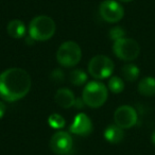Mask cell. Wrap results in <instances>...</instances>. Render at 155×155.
<instances>
[{
  "mask_svg": "<svg viewBox=\"0 0 155 155\" xmlns=\"http://www.w3.org/2000/svg\"><path fill=\"white\" fill-rule=\"evenodd\" d=\"M48 123L51 127L55 130H61L66 125V121H65L64 117L61 116L60 114H52L48 118Z\"/></svg>",
  "mask_w": 155,
  "mask_h": 155,
  "instance_id": "cell-18",
  "label": "cell"
},
{
  "mask_svg": "<svg viewBox=\"0 0 155 155\" xmlns=\"http://www.w3.org/2000/svg\"><path fill=\"white\" fill-rule=\"evenodd\" d=\"M152 142L155 144V131L153 132V134H152Z\"/></svg>",
  "mask_w": 155,
  "mask_h": 155,
  "instance_id": "cell-23",
  "label": "cell"
},
{
  "mask_svg": "<svg viewBox=\"0 0 155 155\" xmlns=\"http://www.w3.org/2000/svg\"><path fill=\"white\" fill-rule=\"evenodd\" d=\"M69 132L75 135L88 136L93 132V122L91 118L84 113L78 114L69 127Z\"/></svg>",
  "mask_w": 155,
  "mask_h": 155,
  "instance_id": "cell-10",
  "label": "cell"
},
{
  "mask_svg": "<svg viewBox=\"0 0 155 155\" xmlns=\"http://www.w3.org/2000/svg\"><path fill=\"white\" fill-rule=\"evenodd\" d=\"M8 34L13 38H22L26 35V26L25 22L19 19H13L8 24Z\"/></svg>",
  "mask_w": 155,
  "mask_h": 155,
  "instance_id": "cell-13",
  "label": "cell"
},
{
  "mask_svg": "<svg viewBox=\"0 0 155 155\" xmlns=\"http://www.w3.org/2000/svg\"><path fill=\"white\" fill-rule=\"evenodd\" d=\"M73 147V140L70 134L65 131H58L51 137L50 148L55 154L66 155Z\"/></svg>",
  "mask_w": 155,
  "mask_h": 155,
  "instance_id": "cell-8",
  "label": "cell"
},
{
  "mask_svg": "<svg viewBox=\"0 0 155 155\" xmlns=\"http://www.w3.org/2000/svg\"><path fill=\"white\" fill-rule=\"evenodd\" d=\"M137 113L132 106L122 105L116 110L114 114L115 124L120 127L121 129H131L137 122Z\"/></svg>",
  "mask_w": 155,
  "mask_h": 155,
  "instance_id": "cell-9",
  "label": "cell"
},
{
  "mask_svg": "<svg viewBox=\"0 0 155 155\" xmlns=\"http://www.w3.org/2000/svg\"><path fill=\"white\" fill-rule=\"evenodd\" d=\"M56 25L51 17L46 15H39L34 17L29 26V34L34 41H45L54 35Z\"/></svg>",
  "mask_w": 155,
  "mask_h": 155,
  "instance_id": "cell-2",
  "label": "cell"
},
{
  "mask_svg": "<svg viewBox=\"0 0 155 155\" xmlns=\"http://www.w3.org/2000/svg\"><path fill=\"white\" fill-rule=\"evenodd\" d=\"M120 1H122V2H130L132 0H120Z\"/></svg>",
  "mask_w": 155,
  "mask_h": 155,
  "instance_id": "cell-24",
  "label": "cell"
},
{
  "mask_svg": "<svg viewBox=\"0 0 155 155\" xmlns=\"http://www.w3.org/2000/svg\"><path fill=\"white\" fill-rule=\"evenodd\" d=\"M107 97V87L98 81H91L83 89L82 98L85 104L89 107L97 108L102 106L106 102Z\"/></svg>",
  "mask_w": 155,
  "mask_h": 155,
  "instance_id": "cell-3",
  "label": "cell"
},
{
  "mask_svg": "<svg viewBox=\"0 0 155 155\" xmlns=\"http://www.w3.org/2000/svg\"><path fill=\"white\" fill-rule=\"evenodd\" d=\"M84 105H86V104H85V102H84V100H83V98H78V99H75L74 106L77 108L81 110V108L84 107Z\"/></svg>",
  "mask_w": 155,
  "mask_h": 155,
  "instance_id": "cell-21",
  "label": "cell"
},
{
  "mask_svg": "<svg viewBox=\"0 0 155 155\" xmlns=\"http://www.w3.org/2000/svg\"><path fill=\"white\" fill-rule=\"evenodd\" d=\"M124 137L123 129L117 124H110L104 131V138L110 143H118Z\"/></svg>",
  "mask_w": 155,
  "mask_h": 155,
  "instance_id": "cell-12",
  "label": "cell"
},
{
  "mask_svg": "<svg viewBox=\"0 0 155 155\" xmlns=\"http://www.w3.org/2000/svg\"><path fill=\"white\" fill-rule=\"evenodd\" d=\"M114 71V63L106 55H96L88 64V72L95 79H106Z\"/></svg>",
  "mask_w": 155,
  "mask_h": 155,
  "instance_id": "cell-6",
  "label": "cell"
},
{
  "mask_svg": "<svg viewBox=\"0 0 155 155\" xmlns=\"http://www.w3.org/2000/svg\"><path fill=\"white\" fill-rule=\"evenodd\" d=\"M77 98L73 93L68 88H60L55 94V102L58 106L63 108H69L74 106V102Z\"/></svg>",
  "mask_w": 155,
  "mask_h": 155,
  "instance_id": "cell-11",
  "label": "cell"
},
{
  "mask_svg": "<svg viewBox=\"0 0 155 155\" xmlns=\"http://www.w3.org/2000/svg\"><path fill=\"white\" fill-rule=\"evenodd\" d=\"M108 88L112 93L120 94L124 89V82L119 77H112L108 81Z\"/></svg>",
  "mask_w": 155,
  "mask_h": 155,
  "instance_id": "cell-17",
  "label": "cell"
},
{
  "mask_svg": "<svg viewBox=\"0 0 155 155\" xmlns=\"http://www.w3.org/2000/svg\"><path fill=\"white\" fill-rule=\"evenodd\" d=\"M138 91L142 96L151 97L155 95V79L153 77H146L141 79L138 84Z\"/></svg>",
  "mask_w": 155,
  "mask_h": 155,
  "instance_id": "cell-14",
  "label": "cell"
},
{
  "mask_svg": "<svg viewBox=\"0 0 155 155\" xmlns=\"http://www.w3.org/2000/svg\"><path fill=\"white\" fill-rule=\"evenodd\" d=\"M5 110H7V106H5V104L3 103V102L0 101V119L2 118L3 115L5 114Z\"/></svg>",
  "mask_w": 155,
  "mask_h": 155,
  "instance_id": "cell-22",
  "label": "cell"
},
{
  "mask_svg": "<svg viewBox=\"0 0 155 155\" xmlns=\"http://www.w3.org/2000/svg\"><path fill=\"white\" fill-rule=\"evenodd\" d=\"M82 50L75 41H68L63 43L56 52L58 64L64 67H73L81 61Z\"/></svg>",
  "mask_w": 155,
  "mask_h": 155,
  "instance_id": "cell-4",
  "label": "cell"
},
{
  "mask_svg": "<svg viewBox=\"0 0 155 155\" xmlns=\"http://www.w3.org/2000/svg\"><path fill=\"white\" fill-rule=\"evenodd\" d=\"M115 55L122 61H133L139 55L140 47L135 39L123 38L118 39L113 45Z\"/></svg>",
  "mask_w": 155,
  "mask_h": 155,
  "instance_id": "cell-5",
  "label": "cell"
},
{
  "mask_svg": "<svg viewBox=\"0 0 155 155\" xmlns=\"http://www.w3.org/2000/svg\"><path fill=\"white\" fill-rule=\"evenodd\" d=\"M124 35H125V31L121 27H114V28H112L110 30V37L114 41L123 38Z\"/></svg>",
  "mask_w": 155,
  "mask_h": 155,
  "instance_id": "cell-19",
  "label": "cell"
},
{
  "mask_svg": "<svg viewBox=\"0 0 155 155\" xmlns=\"http://www.w3.org/2000/svg\"><path fill=\"white\" fill-rule=\"evenodd\" d=\"M32 85L31 77L25 69L13 67L0 73V98L15 102L29 94Z\"/></svg>",
  "mask_w": 155,
  "mask_h": 155,
  "instance_id": "cell-1",
  "label": "cell"
},
{
  "mask_svg": "<svg viewBox=\"0 0 155 155\" xmlns=\"http://www.w3.org/2000/svg\"><path fill=\"white\" fill-rule=\"evenodd\" d=\"M121 73H122V77L124 78L127 81H130V82H134L135 80H137V78L139 77V68H138L136 65L134 64H127L122 67V70H121Z\"/></svg>",
  "mask_w": 155,
  "mask_h": 155,
  "instance_id": "cell-15",
  "label": "cell"
},
{
  "mask_svg": "<svg viewBox=\"0 0 155 155\" xmlns=\"http://www.w3.org/2000/svg\"><path fill=\"white\" fill-rule=\"evenodd\" d=\"M101 17L107 22H118L123 18L124 10L116 0H104L99 7Z\"/></svg>",
  "mask_w": 155,
  "mask_h": 155,
  "instance_id": "cell-7",
  "label": "cell"
},
{
  "mask_svg": "<svg viewBox=\"0 0 155 155\" xmlns=\"http://www.w3.org/2000/svg\"><path fill=\"white\" fill-rule=\"evenodd\" d=\"M64 78H65L64 72L58 68L54 69L51 72V74H50V79L55 83H62L64 81Z\"/></svg>",
  "mask_w": 155,
  "mask_h": 155,
  "instance_id": "cell-20",
  "label": "cell"
},
{
  "mask_svg": "<svg viewBox=\"0 0 155 155\" xmlns=\"http://www.w3.org/2000/svg\"><path fill=\"white\" fill-rule=\"evenodd\" d=\"M69 80L71 84L75 86H81L87 81V74L81 69H74L69 73Z\"/></svg>",
  "mask_w": 155,
  "mask_h": 155,
  "instance_id": "cell-16",
  "label": "cell"
}]
</instances>
